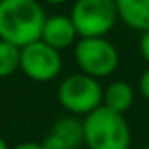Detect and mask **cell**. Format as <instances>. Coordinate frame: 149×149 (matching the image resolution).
<instances>
[{
	"label": "cell",
	"mask_w": 149,
	"mask_h": 149,
	"mask_svg": "<svg viewBox=\"0 0 149 149\" xmlns=\"http://www.w3.org/2000/svg\"><path fill=\"white\" fill-rule=\"evenodd\" d=\"M44 2H47V4H51V6H61V4L68 2V0H44Z\"/></svg>",
	"instance_id": "obj_15"
},
{
	"label": "cell",
	"mask_w": 149,
	"mask_h": 149,
	"mask_svg": "<svg viewBox=\"0 0 149 149\" xmlns=\"http://www.w3.org/2000/svg\"><path fill=\"white\" fill-rule=\"evenodd\" d=\"M119 19L140 32L149 30V0H115Z\"/></svg>",
	"instance_id": "obj_9"
},
{
	"label": "cell",
	"mask_w": 149,
	"mask_h": 149,
	"mask_svg": "<svg viewBox=\"0 0 149 149\" xmlns=\"http://www.w3.org/2000/svg\"><path fill=\"white\" fill-rule=\"evenodd\" d=\"M140 93L146 100H149V68H146L140 76Z\"/></svg>",
	"instance_id": "obj_12"
},
{
	"label": "cell",
	"mask_w": 149,
	"mask_h": 149,
	"mask_svg": "<svg viewBox=\"0 0 149 149\" xmlns=\"http://www.w3.org/2000/svg\"><path fill=\"white\" fill-rule=\"evenodd\" d=\"M58 102L70 115H89L104 102V89L96 77L87 74H72L58 87Z\"/></svg>",
	"instance_id": "obj_4"
},
{
	"label": "cell",
	"mask_w": 149,
	"mask_h": 149,
	"mask_svg": "<svg viewBox=\"0 0 149 149\" xmlns=\"http://www.w3.org/2000/svg\"><path fill=\"white\" fill-rule=\"evenodd\" d=\"M74 57L81 72L96 79L111 76L119 66V51L106 38H79L74 47Z\"/></svg>",
	"instance_id": "obj_5"
},
{
	"label": "cell",
	"mask_w": 149,
	"mask_h": 149,
	"mask_svg": "<svg viewBox=\"0 0 149 149\" xmlns=\"http://www.w3.org/2000/svg\"><path fill=\"white\" fill-rule=\"evenodd\" d=\"M0 149H10V147H8V143L4 142V138H0Z\"/></svg>",
	"instance_id": "obj_16"
},
{
	"label": "cell",
	"mask_w": 149,
	"mask_h": 149,
	"mask_svg": "<svg viewBox=\"0 0 149 149\" xmlns=\"http://www.w3.org/2000/svg\"><path fill=\"white\" fill-rule=\"evenodd\" d=\"M77 36L79 34L76 30V25H74L72 17L57 13V15H51V17L45 19L40 40L45 42L51 47H55L57 51H62V49H68L72 45H76Z\"/></svg>",
	"instance_id": "obj_8"
},
{
	"label": "cell",
	"mask_w": 149,
	"mask_h": 149,
	"mask_svg": "<svg viewBox=\"0 0 149 149\" xmlns=\"http://www.w3.org/2000/svg\"><path fill=\"white\" fill-rule=\"evenodd\" d=\"M140 51H142V57L149 62V30L142 32L140 36Z\"/></svg>",
	"instance_id": "obj_13"
},
{
	"label": "cell",
	"mask_w": 149,
	"mask_h": 149,
	"mask_svg": "<svg viewBox=\"0 0 149 149\" xmlns=\"http://www.w3.org/2000/svg\"><path fill=\"white\" fill-rule=\"evenodd\" d=\"M134 104V89L127 81H113L104 89V106L117 113H127Z\"/></svg>",
	"instance_id": "obj_10"
},
{
	"label": "cell",
	"mask_w": 149,
	"mask_h": 149,
	"mask_svg": "<svg viewBox=\"0 0 149 149\" xmlns=\"http://www.w3.org/2000/svg\"><path fill=\"white\" fill-rule=\"evenodd\" d=\"M70 17L79 38H106L119 21V10L115 0H76Z\"/></svg>",
	"instance_id": "obj_3"
},
{
	"label": "cell",
	"mask_w": 149,
	"mask_h": 149,
	"mask_svg": "<svg viewBox=\"0 0 149 149\" xmlns=\"http://www.w3.org/2000/svg\"><path fill=\"white\" fill-rule=\"evenodd\" d=\"M45 19L38 0H0V40L25 47L42 38Z\"/></svg>",
	"instance_id": "obj_1"
},
{
	"label": "cell",
	"mask_w": 149,
	"mask_h": 149,
	"mask_svg": "<svg viewBox=\"0 0 149 149\" xmlns=\"http://www.w3.org/2000/svg\"><path fill=\"white\" fill-rule=\"evenodd\" d=\"M143 149H149V146H147V147H143Z\"/></svg>",
	"instance_id": "obj_17"
},
{
	"label": "cell",
	"mask_w": 149,
	"mask_h": 149,
	"mask_svg": "<svg viewBox=\"0 0 149 149\" xmlns=\"http://www.w3.org/2000/svg\"><path fill=\"white\" fill-rule=\"evenodd\" d=\"M85 146L89 149H130L132 134L123 113L104 104L83 119Z\"/></svg>",
	"instance_id": "obj_2"
},
{
	"label": "cell",
	"mask_w": 149,
	"mask_h": 149,
	"mask_svg": "<svg viewBox=\"0 0 149 149\" xmlns=\"http://www.w3.org/2000/svg\"><path fill=\"white\" fill-rule=\"evenodd\" d=\"M62 70L61 51L47 45L45 42L36 40L21 47V72L38 83L53 81Z\"/></svg>",
	"instance_id": "obj_6"
},
{
	"label": "cell",
	"mask_w": 149,
	"mask_h": 149,
	"mask_svg": "<svg viewBox=\"0 0 149 149\" xmlns=\"http://www.w3.org/2000/svg\"><path fill=\"white\" fill-rule=\"evenodd\" d=\"M10 149H44L42 143H36V142H23V143H17L15 147H10Z\"/></svg>",
	"instance_id": "obj_14"
},
{
	"label": "cell",
	"mask_w": 149,
	"mask_h": 149,
	"mask_svg": "<svg viewBox=\"0 0 149 149\" xmlns=\"http://www.w3.org/2000/svg\"><path fill=\"white\" fill-rule=\"evenodd\" d=\"M21 70V47L0 40V79L13 76Z\"/></svg>",
	"instance_id": "obj_11"
},
{
	"label": "cell",
	"mask_w": 149,
	"mask_h": 149,
	"mask_svg": "<svg viewBox=\"0 0 149 149\" xmlns=\"http://www.w3.org/2000/svg\"><path fill=\"white\" fill-rule=\"evenodd\" d=\"M81 143H85L83 121H79L76 115L57 119L47 136L42 140L44 149H79Z\"/></svg>",
	"instance_id": "obj_7"
}]
</instances>
